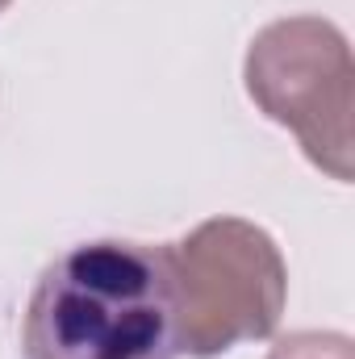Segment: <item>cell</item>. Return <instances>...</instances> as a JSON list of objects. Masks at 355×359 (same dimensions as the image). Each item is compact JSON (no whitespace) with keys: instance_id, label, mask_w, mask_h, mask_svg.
<instances>
[{"instance_id":"obj_1","label":"cell","mask_w":355,"mask_h":359,"mask_svg":"<svg viewBox=\"0 0 355 359\" xmlns=\"http://www.w3.org/2000/svg\"><path fill=\"white\" fill-rule=\"evenodd\" d=\"M25 359H176L168 247L80 243L46 264L21 322Z\"/></svg>"},{"instance_id":"obj_2","label":"cell","mask_w":355,"mask_h":359,"mask_svg":"<svg viewBox=\"0 0 355 359\" xmlns=\"http://www.w3.org/2000/svg\"><path fill=\"white\" fill-rule=\"evenodd\" d=\"M176 288V343L196 359L280 326L288 268L272 234L243 217H209L168 247Z\"/></svg>"},{"instance_id":"obj_5","label":"cell","mask_w":355,"mask_h":359,"mask_svg":"<svg viewBox=\"0 0 355 359\" xmlns=\"http://www.w3.org/2000/svg\"><path fill=\"white\" fill-rule=\"evenodd\" d=\"M8 4H13V0H0V13H4V8H8Z\"/></svg>"},{"instance_id":"obj_4","label":"cell","mask_w":355,"mask_h":359,"mask_svg":"<svg viewBox=\"0 0 355 359\" xmlns=\"http://www.w3.org/2000/svg\"><path fill=\"white\" fill-rule=\"evenodd\" d=\"M267 359H355V347L347 334H335V330H301L280 339L267 351Z\"/></svg>"},{"instance_id":"obj_3","label":"cell","mask_w":355,"mask_h":359,"mask_svg":"<svg viewBox=\"0 0 355 359\" xmlns=\"http://www.w3.org/2000/svg\"><path fill=\"white\" fill-rule=\"evenodd\" d=\"M243 80L260 113L293 130L314 168L351 180L355 63L343 29L326 17H284L255 34Z\"/></svg>"}]
</instances>
